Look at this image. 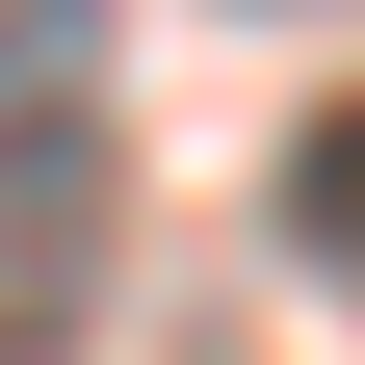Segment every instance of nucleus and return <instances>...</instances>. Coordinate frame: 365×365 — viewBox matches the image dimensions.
<instances>
[{
  "label": "nucleus",
  "mask_w": 365,
  "mask_h": 365,
  "mask_svg": "<svg viewBox=\"0 0 365 365\" xmlns=\"http://www.w3.org/2000/svg\"><path fill=\"white\" fill-rule=\"evenodd\" d=\"M78 105H105V53H78L53 0H0V209H26V313H78Z\"/></svg>",
  "instance_id": "obj_1"
},
{
  "label": "nucleus",
  "mask_w": 365,
  "mask_h": 365,
  "mask_svg": "<svg viewBox=\"0 0 365 365\" xmlns=\"http://www.w3.org/2000/svg\"><path fill=\"white\" fill-rule=\"evenodd\" d=\"M287 261H313V287H365V78L287 130Z\"/></svg>",
  "instance_id": "obj_2"
},
{
  "label": "nucleus",
  "mask_w": 365,
  "mask_h": 365,
  "mask_svg": "<svg viewBox=\"0 0 365 365\" xmlns=\"http://www.w3.org/2000/svg\"><path fill=\"white\" fill-rule=\"evenodd\" d=\"M0 339H26V313H0Z\"/></svg>",
  "instance_id": "obj_3"
}]
</instances>
